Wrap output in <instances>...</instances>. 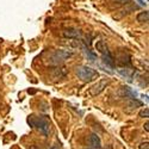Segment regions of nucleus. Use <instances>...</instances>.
<instances>
[{
  "instance_id": "obj_1",
  "label": "nucleus",
  "mask_w": 149,
  "mask_h": 149,
  "mask_svg": "<svg viewBox=\"0 0 149 149\" xmlns=\"http://www.w3.org/2000/svg\"><path fill=\"white\" fill-rule=\"evenodd\" d=\"M77 75L82 81L87 82V81L95 80L99 77V73L95 69H93V68H91L88 66H80V67L77 68Z\"/></svg>"
},
{
  "instance_id": "obj_2",
  "label": "nucleus",
  "mask_w": 149,
  "mask_h": 149,
  "mask_svg": "<svg viewBox=\"0 0 149 149\" xmlns=\"http://www.w3.org/2000/svg\"><path fill=\"white\" fill-rule=\"evenodd\" d=\"M95 49H97L98 53H100L103 55V60H104V62H105L107 66H110V67H113L115 66V60H113L112 55H111V53L109 50L107 44L104 41H102V40L100 41H97Z\"/></svg>"
},
{
  "instance_id": "obj_3",
  "label": "nucleus",
  "mask_w": 149,
  "mask_h": 149,
  "mask_svg": "<svg viewBox=\"0 0 149 149\" xmlns=\"http://www.w3.org/2000/svg\"><path fill=\"white\" fill-rule=\"evenodd\" d=\"M72 56H73V53L72 52H68V50H56L52 55V57H50L52 61L50 62H52L53 65H60L63 61L70 58Z\"/></svg>"
},
{
  "instance_id": "obj_4",
  "label": "nucleus",
  "mask_w": 149,
  "mask_h": 149,
  "mask_svg": "<svg viewBox=\"0 0 149 149\" xmlns=\"http://www.w3.org/2000/svg\"><path fill=\"white\" fill-rule=\"evenodd\" d=\"M109 85V79H102V80H99L95 85H93L92 87L88 90V94L91 97H97L100 94L105 88H106V86Z\"/></svg>"
},
{
  "instance_id": "obj_5",
  "label": "nucleus",
  "mask_w": 149,
  "mask_h": 149,
  "mask_svg": "<svg viewBox=\"0 0 149 149\" xmlns=\"http://www.w3.org/2000/svg\"><path fill=\"white\" fill-rule=\"evenodd\" d=\"M31 124L33 127H36L37 129H38L42 134H44V135H47L48 134V131H49V124H48V122L45 120V119H43V118H36V120L35 122H31Z\"/></svg>"
},
{
  "instance_id": "obj_6",
  "label": "nucleus",
  "mask_w": 149,
  "mask_h": 149,
  "mask_svg": "<svg viewBox=\"0 0 149 149\" xmlns=\"http://www.w3.org/2000/svg\"><path fill=\"white\" fill-rule=\"evenodd\" d=\"M63 36L67 38H81V31L75 28H68L63 30Z\"/></svg>"
},
{
  "instance_id": "obj_7",
  "label": "nucleus",
  "mask_w": 149,
  "mask_h": 149,
  "mask_svg": "<svg viewBox=\"0 0 149 149\" xmlns=\"http://www.w3.org/2000/svg\"><path fill=\"white\" fill-rule=\"evenodd\" d=\"M88 143H90V146H91L92 149H100V148H102L100 137H99L97 134H91V135H90Z\"/></svg>"
},
{
  "instance_id": "obj_8",
  "label": "nucleus",
  "mask_w": 149,
  "mask_h": 149,
  "mask_svg": "<svg viewBox=\"0 0 149 149\" xmlns=\"http://www.w3.org/2000/svg\"><path fill=\"white\" fill-rule=\"evenodd\" d=\"M120 95L122 97H125V98H130V99H134L135 97H136V92H134V91H131V88H129V87H122L120 88Z\"/></svg>"
},
{
  "instance_id": "obj_9",
  "label": "nucleus",
  "mask_w": 149,
  "mask_h": 149,
  "mask_svg": "<svg viewBox=\"0 0 149 149\" xmlns=\"http://www.w3.org/2000/svg\"><path fill=\"white\" fill-rule=\"evenodd\" d=\"M136 19H137V22H140V23H147L149 20V12L148 11L140 12L137 15V17H136Z\"/></svg>"
},
{
  "instance_id": "obj_10",
  "label": "nucleus",
  "mask_w": 149,
  "mask_h": 149,
  "mask_svg": "<svg viewBox=\"0 0 149 149\" xmlns=\"http://www.w3.org/2000/svg\"><path fill=\"white\" fill-rule=\"evenodd\" d=\"M140 117L142 118H148L149 117V109L148 107H144L141 112H140Z\"/></svg>"
},
{
  "instance_id": "obj_11",
  "label": "nucleus",
  "mask_w": 149,
  "mask_h": 149,
  "mask_svg": "<svg viewBox=\"0 0 149 149\" xmlns=\"http://www.w3.org/2000/svg\"><path fill=\"white\" fill-rule=\"evenodd\" d=\"M113 3H116L117 5H127L130 3V0H113Z\"/></svg>"
},
{
  "instance_id": "obj_12",
  "label": "nucleus",
  "mask_w": 149,
  "mask_h": 149,
  "mask_svg": "<svg viewBox=\"0 0 149 149\" xmlns=\"http://www.w3.org/2000/svg\"><path fill=\"white\" fill-rule=\"evenodd\" d=\"M139 149H149V143H148V142H143V143H141L140 147H139Z\"/></svg>"
},
{
  "instance_id": "obj_13",
  "label": "nucleus",
  "mask_w": 149,
  "mask_h": 149,
  "mask_svg": "<svg viewBox=\"0 0 149 149\" xmlns=\"http://www.w3.org/2000/svg\"><path fill=\"white\" fill-rule=\"evenodd\" d=\"M143 127H144V129H146V131L148 132V131H149V128H148V127H149V123H148V122H146V124H144V125H143Z\"/></svg>"
},
{
  "instance_id": "obj_14",
  "label": "nucleus",
  "mask_w": 149,
  "mask_h": 149,
  "mask_svg": "<svg viewBox=\"0 0 149 149\" xmlns=\"http://www.w3.org/2000/svg\"><path fill=\"white\" fill-rule=\"evenodd\" d=\"M139 3H140L141 5H143V6H144V5H147V3H144L143 0H139Z\"/></svg>"
},
{
  "instance_id": "obj_15",
  "label": "nucleus",
  "mask_w": 149,
  "mask_h": 149,
  "mask_svg": "<svg viewBox=\"0 0 149 149\" xmlns=\"http://www.w3.org/2000/svg\"><path fill=\"white\" fill-rule=\"evenodd\" d=\"M29 149H38V148H37V147H36V146H31V147H30V148H29Z\"/></svg>"
},
{
  "instance_id": "obj_16",
  "label": "nucleus",
  "mask_w": 149,
  "mask_h": 149,
  "mask_svg": "<svg viewBox=\"0 0 149 149\" xmlns=\"http://www.w3.org/2000/svg\"><path fill=\"white\" fill-rule=\"evenodd\" d=\"M52 149H58V147H56V146H54V147H53Z\"/></svg>"
}]
</instances>
